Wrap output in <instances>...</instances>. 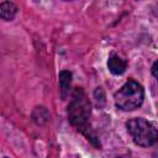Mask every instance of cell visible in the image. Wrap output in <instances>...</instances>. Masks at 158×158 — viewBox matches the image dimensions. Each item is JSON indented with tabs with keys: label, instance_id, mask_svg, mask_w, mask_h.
Returning a JSON list of instances; mask_svg holds the SVG:
<instances>
[{
	"label": "cell",
	"instance_id": "1",
	"mask_svg": "<svg viewBox=\"0 0 158 158\" xmlns=\"http://www.w3.org/2000/svg\"><path fill=\"white\" fill-rule=\"evenodd\" d=\"M90 114H91V107L88 96L81 89L77 88L72 95V100L68 106V118L69 122L79 131L85 133L88 138H90V133H89Z\"/></svg>",
	"mask_w": 158,
	"mask_h": 158
},
{
	"label": "cell",
	"instance_id": "2",
	"mask_svg": "<svg viewBox=\"0 0 158 158\" xmlns=\"http://www.w3.org/2000/svg\"><path fill=\"white\" fill-rule=\"evenodd\" d=\"M114 99L117 109L122 111L136 110L142 105L144 99L143 86L138 81L130 79L115 93Z\"/></svg>",
	"mask_w": 158,
	"mask_h": 158
},
{
	"label": "cell",
	"instance_id": "3",
	"mask_svg": "<svg viewBox=\"0 0 158 158\" xmlns=\"http://www.w3.org/2000/svg\"><path fill=\"white\" fill-rule=\"evenodd\" d=\"M128 133L133 142L141 147H151L157 141L156 126L143 117H133L126 122Z\"/></svg>",
	"mask_w": 158,
	"mask_h": 158
},
{
	"label": "cell",
	"instance_id": "4",
	"mask_svg": "<svg viewBox=\"0 0 158 158\" xmlns=\"http://www.w3.org/2000/svg\"><path fill=\"white\" fill-rule=\"evenodd\" d=\"M107 68H109V70H110L112 74H115V75H121V74L125 73V70H126V68H127V62H126L125 59L120 58L118 56L114 54V56H111V57L109 58V60H107Z\"/></svg>",
	"mask_w": 158,
	"mask_h": 158
},
{
	"label": "cell",
	"instance_id": "5",
	"mask_svg": "<svg viewBox=\"0 0 158 158\" xmlns=\"http://www.w3.org/2000/svg\"><path fill=\"white\" fill-rule=\"evenodd\" d=\"M70 84H72V73L68 70H62L59 73V89H60L62 99H65L69 95Z\"/></svg>",
	"mask_w": 158,
	"mask_h": 158
},
{
	"label": "cell",
	"instance_id": "6",
	"mask_svg": "<svg viewBox=\"0 0 158 158\" xmlns=\"http://www.w3.org/2000/svg\"><path fill=\"white\" fill-rule=\"evenodd\" d=\"M17 14V6L11 1H4L0 4V17L5 21H11Z\"/></svg>",
	"mask_w": 158,
	"mask_h": 158
},
{
	"label": "cell",
	"instance_id": "7",
	"mask_svg": "<svg viewBox=\"0 0 158 158\" xmlns=\"http://www.w3.org/2000/svg\"><path fill=\"white\" fill-rule=\"evenodd\" d=\"M152 74L154 78H157V62H154L152 65Z\"/></svg>",
	"mask_w": 158,
	"mask_h": 158
},
{
	"label": "cell",
	"instance_id": "8",
	"mask_svg": "<svg viewBox=\"0 0 158 158\" xmlns=\"http://www.w3.org/2000/svg\"><path fill=\"white\" fill-rule=\"evenodd\" d=\"M4 158H7V157H4Z\"/></svg>",
	"mask_w": 158,
	"mask_h": 158
},
{
	"label": "cell",
	"instance_id": "9",
	"mask_svg": "<svg viewBox=\"0 0 158 158\" xmlns=\"http://www.w3.org/2000/svg\"><path fill=\"white\" fill-rule=\"evenodd\" d=\"M120 158H122V157H120Z\"/></svg>",
	"mask_w": 158,
	"mask_h": 158
}]
</instances>
